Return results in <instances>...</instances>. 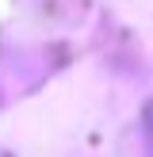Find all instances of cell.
Returning <instances> with one entry per match:
<instances>
[{"label":"cell","instance_id":"1","mask_svg":"<svg viewBox=\"0 0 153 157\" xmlns=\"http://www.w3.org/2000/svg\"><path fill=\"white\" fill-rule=\"evenodd\" d=\"M145 127H149V142H153V107H149V115H145Z\"/></svg>","mask_w":153,"mask_h":157}]
</instances>
